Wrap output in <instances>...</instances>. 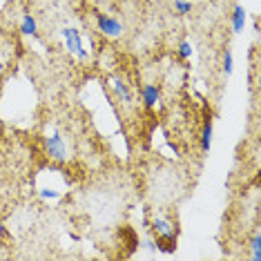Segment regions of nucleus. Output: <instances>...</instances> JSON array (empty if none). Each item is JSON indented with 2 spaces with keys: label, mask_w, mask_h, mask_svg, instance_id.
Wrapping results in <instances>:
<instances>
[{
  "label": "nucleus",
  "mask_w": 261,
  "mask_h": 261,
  "mask_svg": "<svg viewBox=\"0 0 261 261\" xmlns=\"http://www.w3.org/2000/svg\"><path fill=\"white\" fill-rule=\"evenodd\" d=\"M147 228H150L152 237L156 239V248L161 252H174L176 250V225L170 221L168 217H161V215H150L147 219Z\"/></svg>",
  "instance_id": "1"
},
{
  "label": "nucleus",
  "mask_w": 261,
  "mask_h": 261,
  "mask_svg": "<svg viewBox=\"0 0 261 261\" xmlns=\"http://www.w3.org/2000/svg\"><path fill=\"white\" fill-rule=\"evenodd\" d=\"M43 145H45V154L56 163H63L67 159V145H65V139L58 132L49 134L43 139Z\"/></svg>",
  "instance_id": "2"
},
{
  "label": "nucleus",
  "mask_w": 261,
  "mask_h": 261,
  "mask_svg": "<svg viewBox=\"0 0 261 261\" xmlns=\"http://www.w3.org/2000/svg\"><path fill=\"white\" fill-rule=\"evenodd\" d=\"M94 18H96V25H98V32L108 38H118L123 34V22L114 18L110 14H103V11H94Z\"/></svg>",
  "instance_id": "3"
},
{
  "label": "nucleus",
  "mask_w": 261,
  "mask_h": 261,
  "mask_svg": "<svg viewBox=\"0 0 261 261\" xmlns=\"http://www.w3.org/2000/svg\"><path fill=\"white\" fill-rule=\"evenodd\" d=\"M63 40H65V47L72 56H79V58H85L87 51L83 47V38H81V32L74 27H65L63 29Z\"/></svg>",
  "instance_id": "4"
},
{
  "label": "nucleus",
  "mask_w": 261,
  "mask_h": 261,
  "mask_svg": "<svg viewBox=\"0 0 261 261\" xmlns=\"http://www.w3.org/2000/svg\"><path fill=\"white\" fill-rule=\"evenodd\" d=\"M246 20H248V14L243 9V5H234L232 9V16H230V25H232V32L234 34H241L246 29Z\"/></svg>",
  "instance_id": "5"
},
{
  "label": "nucleus",
  "mask_w": 261,
  "mask_h": 261,
  "mask_svg": "<svg viewBox=\"0 0 261 261\" xmlns=\"http://www.w3.org/2000/svg\"><path fill=\"white\" fill-rule=\"evenodd\" d=\"M159 96H161V92H159V87L154 85V83H145V85L141 87V98H143L145 108H154V105L159 103Z\"/></svg>",
  "instance_id": "6"
},
{
  "label": "nucleus",
  "mask_w": 261,
  "mask_h": 261,
  "mask_svg": "<svg viewBox=\"0 0 261 261\" xmlns=\"http://www.w3.org/2000/svg\"><path fill=\"white\" fill-rule=\"evenodd\" d=\"M112 90L116 92V96H118V100H121V103H125V105H132L134 96H132V90H129V85H127L125 81H121V79H114V83H112Z\"/></svg>",
  "instance_id": "7"
},
{
  "label": "nucleus",
  "mask_w": 261,
  "mask_h": 261,
  "mask_svg": "<svg viewBox=\"0 0 261 261\" xmlns=\"http://www.w3.org/2000/svg\"><path fill=\"white\" fill-rule=\"evenodd\" d=\"M201 152L207 154L210 152V145H212V116H207L203 121V127H201Z\"/></svg>",
  "instance_id": "8"
},
{
  "label": "nucleus",
  "mask_w": 261,
  "mask_h": 261,
  "mask_svg": "<svg viewBox=\"0 0 261 261\" xmlns=\"http://www.w3.org/2000/svg\"><path fill=\"white\" fill-rule=\"evenodd\" d=\"M20 34H25V36H38V22L34 18L32 14H25L20 20Z\"/></svg>",
  "instance_id": "9"
},
{
  "label": "nucleus",
  "mask_w": 261,
  "mask_h": 261,
  "mask_svg": "<svg viewBox=\"0 0 261 261\" xmlns=\"http://www.w3.org/2000/svg\"><path fill=\"white\" fill-rule=\"evenodd\" d=\"M250 250H252V259L261 261V232H259V230H254V234H252Z\"/></svg>",
  "instance_id": "10"
},
{
  "label": "nucleus",
  "mask_w": 261,
  "mask_h": 261,
  "mask_svg": "<svg viewBox=\"0 0 261 261\" xmlns=\"http://www.w3.org/2000/svg\"><path fill=\"white\" fill-rule=\"evenodd\" d=\"M232 69H234V61H232V49H223V74H232Z\"/></svg>",
  "instance_id": "11"
},
{
  "label": "nucleus",
  "mask_w": 261,
  "mask_h": 261,
  "mask_svg": "<svg viewBox=\"0 0 261 261\" xmlns=\"http://www.w3.org/2000/svg\"><path fill=\"white\" fill-rule=\"evenodd\" d=\"M174 11L179 16H188L192 11V3H188V0H174Z\"/></svg>",
  "instance_id": "12"
},
{
  "label": "nucleus",
  "mask_w": 261,
  "mask_h": 261,
  "mask_svg": "<svg viewBox=\"0 0 261 261\" xmlns=\"http://www.w3.org/2000/svg\"><path fill=\"white\" fill-rule=\"evenodd\" d=\"M179 58H183V61L192 58V45H190L188 40H183V43L179 45Z\"/></svg>",
  "instance_id": "13"
},
{
  "label": "nucleus",
  "mask_w": 261,
  "mask_h": 261,
  "mask_svg": "<svg viewBox=\"0 0 261 261\" xmlns=\"http://www.w3.org/2000/svg\"><path fill=\"white\" fill-rule=\"evenodd\" d=\"M5 69H7V63H5V58H3V51H0V76L5 74Z\"/></svg>",
  "instance_id": "14"
},
{
  "label": "nucleus",
  "mask_w": 261,
  "mask_h": 261,
  "mask_svg": "<svg viewBox=\"0 0 261 261\" xmlns=\"http://www.w3.org/2000/svg\"><path fill=\"white\" fill-rule=\"evenodd\" d=\"M43 194H45V197H51V199L58 197V192H49V190H47V192H43Z\"/></svg>",
  "instance_id": "15"
}]
</instances>
